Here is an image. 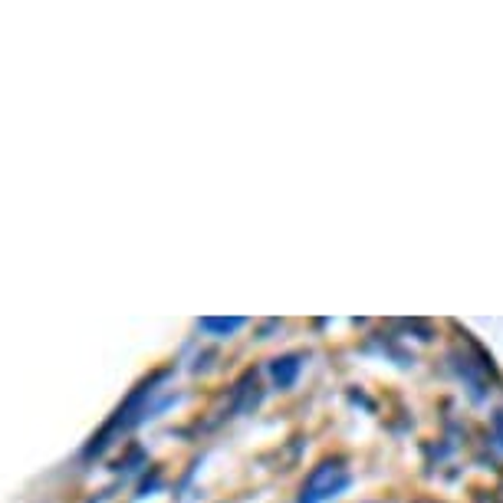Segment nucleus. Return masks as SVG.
<instances>
[{
    "label": "nucleus",
    "instance_id": "nucleus-1",
    "mask_svg": "<svg viewBox=\"0 0 503 503\" xmlns=\"http://www.w3.org/2000/svg\"><path fill=\"white\" fill-rule=\"evenodd\" d=\"M342 487H346V471H342V467L326 464V467H319L310 481H306L300 503H323L326 497L336 494V490H342Z\"/></svg>",
    "mask_w": 503,
    "mask_h": 503
},
{
    "label": "nucleus",
    "instance_id": "nucleus-2",
    "mask_svg": "<svg viewBox=\"0 0 503 503\" xmlns=\"http://www.w3.org/2000/svg\"><path fill=\"white\" fill-rule=\"evenodd\" d=\"M204 329H214V333H234V329H240L244 326V319H204Z\"/></svg>",
    "mask_w": 503,
    "mask_h": 503
}]
</instances>
